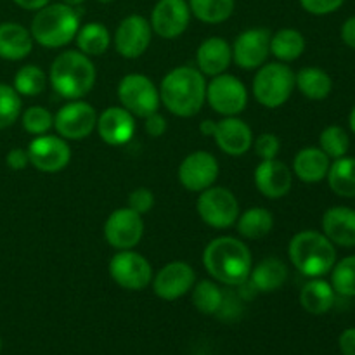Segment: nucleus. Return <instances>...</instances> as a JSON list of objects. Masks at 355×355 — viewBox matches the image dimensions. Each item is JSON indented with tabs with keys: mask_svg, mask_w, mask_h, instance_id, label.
I'll use <instances>...</instances> for the list:
<instances>
[{
	"mask_svg": "<svg viewBox=\"0 0 355 355\" xmlns=\"http://www.w3.org/2000/svg\"><path fill=\"white\" fill-rule=\"evenodd\" d=\"M203 266L217 283L224 286H243L250 279L253 257L241 239L218 236L205 246Z\"/></svg>",
	"mask_w": 355,
	"mask_h": 355,
	"instance_id": "f257e3e1",
	"label": "nucleus"
},
{
	"mask_svg": "<svg viewBox=\"0 0 355 355\" xmlns=\"http://www.w3.org/2000/svg\"><path fill=\"white\" fill-rule=\"evenodd\" d=\"M159 99L173 116H196L207 103L205 75L193 66H177L170 69L159 85Z\"/></svg>",
	"mask_w": 355,
	"mask_h": 355,
	"instance_id": "f03ea898",
	"label": "nucleus"
},
{
	"mask_svg": "<svg viewBox=\"0 0 355 355\" xmlns=\"http://www.w3.org/2000/svg\"><path fill=\"white\" fill-rule=\"evenodd\" d=\"M97 69L92 59L80 51H66L55 55L49 69V82L55 94L69 101L83 99L92 92Z\"/></svg>",
	"mask_w": 355,
	"mask_h": 355,
	"instance_id": "7ed1b4c3",
	"label": "nucleus"
},
{
	"mask_svg": "<svg viewBox=\"0 0 355 355\" xmlns=\"http://www.w3.org/2000/svg\"><path fill=\"white\" fill-rule=\"evenodd\" d=\"M80 30V14L64 2L47 3L31 19L30 33L33 42L45 49H62L75 40Z\"/></svg>",
	"mask_w": 355,
	"mask_h": 355,
	"instance_id": "20e7f679",
	"label": "nucleus"
},
{
	"mask_svg": "<svg viewBox=\"0 0 355 355\" xmlns=\"http://www.w3.org/2000/svg\"><path fill=\"white\" fill-rule=\"evenodd\" d=\"M288 257L298 272L312 279L331 272L336 263V248L322 232L307 229L291 238Z\"/></svg>",
	"mask_w": 355,
	"mask_h": 355,
	"instance_id": "39448f33",
	"label": "nucleus"
},
{
	"mask_svg": "<svg viewBox=\"0 0 355 355\" xmlns=\"http://www.w3.org/2000/svg\"><path fill=\"white\" fill-rule=\"evenodd\" d=\"M295 89V71L279 61L260 66L252 83L253 97L267 110H277L286 104Z\"/></svg>",
	"mask_w": 355,
	"mask_h": 355,
	"instance_id": "423d86ee",
	"label": "nucleus"
},
{
	"mask_svg": "<svg viewBox=\"0 0 355 355\" xmlns=\"http://www.w3.org/2000/svg\"><path fill=\"white\" fill-rule=\"evenodd\" d=\"M118 99L121 106L130 111L135 118L144 120L149 114L156 113L162 106L159 89L149 76L142 73H128L118 83Z\"/></svg>",
	"mask_w": 355,
	"mask_h": 355,
	"instance_id": "0eeeda50",
	"label": "nucleus"
},
{
	"mask_svg": "<svg viewBox=\"0 0 355 355\" xmlns=\"http://www.w3.org/2000/svg\"><path fill=\"white\" fill-rule=\"evenodd\" d=\"M198 215L214 229H229L239 217V201L232 191L222 186H211L201 191L196 203Z\"/></svg>",
	"mask_w": 355,
	"mask_h": 355,
	"instance_id": "6e6552de",
	"label": "nucleus"
},
{
	"mask_svg": "<svg viewBox=\"0 0 355 355\" xmlns=\"http://www.w3.org/2000/svg\"><path fill=\"white\" fill-rule=\"evenodd\" d=\"M248 89L238 76L222 73L207 82V103L222 118L241 114L248 106Z\"/></svg>",
	"mask_w": 355,
	"mask_h": 355,
	"instance_id": "1a4fd4ad",
	"label": "nucleus"
},
{
	"mask_svg": "<svg viewBox=\"0 0 355 355\" xmlns=\"http://www.w3.org/2000/svg\"><path fill=\"white\" fill-rule=\"evenodd\" d=\"M110 276L120 288L128 291H142L151 284L153 267L149 260L134 250H120L110 260Z\"/></svg>",
	"mask_w": 355,
	"mask_h": 355,
	"instance_id": "9d476101",
	"label": "nucleus"
},
{
	"mask_svg": "<svg viewBox=\"0 0 355 355\" xmlns=\"http://www.w3.org/2000/svg\"><path fill=\"white\" fill-rule=\"evenodd\" d=\"M97 111L83 99L69 101L54 114V130L66 141H83L97 127Z\"/></svg>",
	"mask_w": 355,
	"mask_h": 355,
	"instance_id": "9b49d317",
	"label": "nucleus"
},
{
	"mask_svg": "<svg viewBox=\"0 0 355 355\" xmlns=\"http://www.w3.org/2000/svg\"><path fill=\"white\" fill-rule=\"evenodd\" d=\"M26 151L30 165L44 173L61 172L71 162V148L61 135H37Z\"/></svg>",
	"mask_w": 355,
	"mask_h": 355,
	"instance_id": "f8f14e48",
	"label": "nucleus"
},
{
	"mask_svg": "<svg viewBox=\"0 0 355 355\" xmlns=\"http://www.w3.org/2000/svg\"><path fill=\"white\" fill-rule=\"evenodd\" d=\"M153 40V28L149 19L141 14L123 17L114 31L113 44L118 54L125 59H137L149 49Z\"/></svg>",
	"mask_w": 355,
	"mask_h": 355,
	"instance_id": "ddd939ff",
	"label": "nucleus"
},
{
	"mask_svg": "<svg viewBox=\"0 0 355 355\" xmlns=\"http://www.w3.org/2000/svg\"><path fill=\"white\" fill-rule=\"evenodd\" d=\"M144 236L142 215L132 208H118L104 224V238L114 250H134Z\"/></svg>",
	"mask_w": 355,
	"mask_h": 355,
	"instance_id": "4468645a",
	"label": "nucleus"
},
{
	"mask_svg": "<svg viewBox=\"0 0 355 355\" xmlns=\"http://www.w3.org/2000/svg\"><path fill=\"white\" fill-rule=\"evenodd\" d=\"M270 33L267 28H250L239 33L232 44V61L246 71L266 64L270 54Z\"/></svg>",
	"mask_w": 355,
	"mask_h": 355,
	"instance_id": "2eb2a0df",
	"label": "nucleus"
},
{
	"mask_svg": "<svg viewBox=\"0 0 355 355\" xmlns=\"http://www.w3.org/2000/svg\"><path fill=\"white\" fill-rule=\"evenodd\" d=\"M220 166L217 158L208 151H194L187 155L179 165V182L184 189L191 193H201L208 187L215 186L218 179Z\"/></svg>",
	"mask_w": 355,
	"mask_h": 355,
	"instance_id": "dca6fc26",
	"label": "nucleus"
},
{
	"mask_svg": "<svg viewBox=\"0 0 355 355\" xmlns=\"http://www.w3.org/2000/svg\"><path fill=\"white\" fill-rule=\"evenodd\" d=\"M196 283V272L184 260L166 263L153 276V291L165 302H173L189 293Z\"/></svg>",
	"mask_w": 355,
	"mask_h": 355,
	"instance_id": "f3484780",
	"label": "nucleus"
},
{
	"mask_svg": "<svg viewBox=\"0 0 355 355\" xmlns=\"http://www.w3.org/2000/svg\"><path fill=\"white\" fill-rule=\"evenodd\" d=\"M153 33L165 40L179 38L191 23V9L187 0H158L151 12Z\"/></svg>",
	"mask_w": 355,
	"mask_h": 355,
	"instance_id": "a211bd4d",
	"label": "nucleus"
},
{
	"mask_svg": "<svg viewBox=\"0 0 355 355\" xmlns=\"http://www.w3.org/2000/svg\"><path fill=\"white\" fill-rule=\"evenodd\" d=\"M97 134L107 146H125L134 139L137 123L135 116L123 106H111L97 116Z\"/></svg>",
	"mask_w": 355,
	"mask_h": 355,
	"instance_id": "6ab92c4d",
	"label": "nucleus"
},
{
	"mask_svg": "<svg viewBox=\"0 0 355 355\" xmlns=\"http://www.w3.org/2000/svg\"><path fill=\"white\" fill-rule=\"evenodd\" d=\"M253 180L262 196L269 198V200H279L291 191L293 172L281 159H262L255 168Z\"/></svg>",
	"mask_w": 355,
	"mask_h": 355,
	"instance_id": "aec40b11",
	"label": "nucleus"
},
{
	"mask_svg": "<svg viewBox=\"0 0 355 355\" xmlns=\"http://www.w3.org/2000/svg\"><path fill=\"white\" fill-rule=\"evenodd\" d=\"M253 130L245 120L238 116H224L217 121L214 141L224 155L243 156L252 149Z\"/></svg>",
	"mask_w": 355,
	"mask_h": 355,
	"instance_id": "412c9836",
	"label": "nucleus"
},
{
	"mask_svg": "<svg viewBox=\"0 0 355 355\" xmlns=\"http://www.w3.org/2000/svg\"><path fill=\"white\" fill-rule=\"evenodd\" d=\"M232 62V45L222 37H210L196 51V66L205 76L222 75Z\"/></svg>",
	"mask_w": 355,
	"mask_h": 355,
	"instance_id": "4be33fe9",
	"label": "nucleus"
},
{
	"mask_svg": "<svg viewBox=\"0 0 355 355\" xmlns=\"http://www.w3.org/2000/svg\"><path fill=\"white\" fill-rule=\"evenodd\" d=\"M322 234L335 246H355V210L349 207L328 208L322 215Z\"/></svg>",
	"mask_w": 355,
	"mask_h": 355,
	"instance_id": "5701e85b",
	"label": "nucleus"
},
{
	"mask_svg": "<svg viewBox=\"0 0 355 355\" xmlns=\"http://www.w3.org/2000/svg\"><path fill=\"white\" fill-rule=\"evenodd\" d=\"M331 158L322 151L321 148H309L300 149L293 158V175L305 184H318L326 179L328 175Z\"/></svg>",
	"mask_w": 355,
	"mask_h": 355,
	"instance_id": "b1692460",
	"label": "nucleus"
},
{
	"mask_svg": "<svg viewBox=\"0 0 355 355\" xmlns=\"http://www.w3.org/2000/svg\"><path fill=\"white\" fill-rule=\"evenodd\" d=\"M30 30L19 23L0 24V58L6 61H23L33 51Z\"/></svg>",
	"mask_w": 355,
	"mask_h": 355,
	"instance_id": "393cba45",
	"label": "nucleus"
},
{
	"mask_svg": "<svg viewBox=\"0 0 355 355\" xmlns=\"http://www.w3.org/2000/svg\"><path fill=\"white\" fill-rule=\"evenodd\" d=\"M288 267L277 257H267L262 262L252 267L248 283L252 288L262 293H272V291L281 290L288 281Z\"/></svg>",
	"mask_w": 355,
	"mask_h": 355,
	"instance_id": "a878e982",
	"label": "nucleus"
},
{
	"mask_svg": "<svg viewBox=\"0 0 355 355\" xmlns=\"http://www.w3.org/2000/svg\"><path fill=\"white\" fill-rule=\"evenodd\" d=\"M336 293L331 283L322 277H312L309 283L304 284L300 291V305L305 312L312 315H322L329 312L335 305Z\"/></svg>",
	"mask_w": 355,
	"mask_h": 355,
	"instance_id": "bb28decb",
	"label": "nucleus"
},
{
	"mask_svg": "<svg viewBox=\"0 0 355 355\" xmlns=\"http://www.w3.org/2000/svg\"><path fill=\"white\" fill-rule=\"evenodd\" d=\"M295 87L307 99L322 101L331 94L333 80L324 69L318 68V66H307L295 73Z\"/></svg>",
	"mask_w": 355,
	"mask_h": 355,
	"instance_id": "cd10ccee",
	"label": "nucleus"
},
{
	"mask_svg": "<svg viewBox=\"0 0 355 355\" xmlns=\"http://www.w3.org/2000/svg\"><path fill=\"white\" fill-rule=\"evenodd\" d=\"M236 225H238V232L241 234V238L255 241V239H262L270 234L274 227V215L272 211L263 207H252L239 214Z\"/></svg>",
	"mask_w": 355,
	"mask_h": 355,
	"instance_id": "c85d7f7f",
	"label": "nucleus"
},
{
	"mask_svg": "<svg viewBox=\"0 0 355 355\" xmlns=\"http://www.w3.org/2000/svg\"><path fill=\"white\" fill-rule=\"evenodd\" d=\"M305 52V37L295 28H281L270 37V54L279 62L297 61Z\"/></svg>",
	"mask_w": 355,
	"mask_h": 355,
	"instance_id": "c756f323",
	"label": "nucleus"
},
{
	"mask_svg": "<svg viewBox=\"0 0 355 355\" xmlns=\"http://www.w3.org/2000/svg\"><path fill=\"white\" fill-rule=\"evenodd\" d=\"M75 42L78 45L80 52H83L89 58H97V55H103L104 52H107L111 42H113V37H111L110 30L103 23L94 21V23H87L80 26Z\"/></svg>",
	"mask_w": 355,
	"mask_h": 355,
	"instance_id": "7c9ffc66",
	"label": "nucleus"
},
{
	"mask_svg": "<svg viewBox=\"0 0 355 355\" xmlns=\"http://www.w3.org/2000/svg\"><path fill=\"white\" fill-rule=\"evenodd\" d=\"M329 189L340 198H355V158L342 156L329 165Z\"/></svg>",
	"mask_w": 355,
	"mask_h": 355,
	"instance_id": "2f4dec72",
	"label": "nucleus"
},
{
	"mask_svg": "<svg viewBox=\"0 0 355 355\" xmlns=\"http://www.w3.org/2000/svg\"><path fill=\"white\" fill-rule=\"evenodd\" d=\"M191 300L198 312L205 315H215L224 307L225 295L214 279H205L200 283H194L191 290Z\"/></svg>",
	"mask_w": 355,
	"mask_h": 355,
	"instance_id": "473e14b6",
	"label": "nucleus"
},
{
	"mask_svg": "<svg viewBox=\"0 0 355 355\" xmlns=\"http://www.w3.org/2000/svg\"><path fill=\"white\" fill-rule=\"evenodd\" d=\"M191 16L205 24L225 23L234 12V0H189Z\"/></svg>",
	"mask_w": 355,
	"mask_h": 355,
	"instance_id": "72a5a7b5",
	"label": "nucleus"
},
{
	"mask_svg": "<svg viewBox=\"0 0 355 355\" xmlns=\"http://www.w3.org/2000/svg\"><path fill=\"white\" fill-rule=\"evenodd\" d=\"M49 76L42 68L35 64H24L14 75V90L21 97H35L42 94L47 87Z\"/></svg>",
	"mask_w": 355,
	"mask_h": 355,
	"instance_id": "f704fd0d",
	"label": "nucleus"
},
{
	"mask_svg": "<svg viewBox=\"0 0 355 355\" xmlns=\"http://www.w3.org/2000/svg\"><path fill=\"white\" fill-rule=\"evenodd\" d=\"M331 286L340 297H355V255L345 257L333 266Z\"/></svg>",
	"mask_w": 355,
	"mask_h": 355,
	"instance_id": "c9c22d12",
	"label": "nucleus"
},
{
	"mask_svg": "<svg viewBox=\"0 0 355 355\" xmlns=\"http://www.w3.org/2000/svg\"><path fill=\"white\" fill-rule=\"evenodd\" d=\"M319 148L333 159L347 156L350 148L349 132L340 125H329L319 135Z\"/></svg>",
	"mask_w": 355,
	"mask_h": 355,
	"instance_id": "e433bc0d",
	"label": "nucleus"
},
{
	"mask_svg": "<svg viewBox=\"0 0 355 355\" xmlns=\"http://www.w3.org/2000/svg\"><path fill=\"white\" fill-rule=\"evenodd\" d=\"M21 96L14 90L12 85L0 83V130L12 127L21 116Z\"/></svg>",
	"mask_w": 355,
	"mask_h": 355,
	"instance_id": "4c0bfd02",
	"label": "nucleus"
},
{
	"mask_svg": "<svg viewBox=\"0 0 355 355\" xmlns=\"http://www.w3.org/2000/svg\"><path fill=\"white\" fill-rule=\"evenodd\" d=\"M23 128L31 135H44L54 128V114L44 106H30L21 113Z\"/></svg>",
	"mask_w": 355,
	"mask_h": 355,
	"instance_id": "58836bf2",
	"label": "nucleus"
},
{
	"mask_svg": "<svg viewBox=\"0 0 355 355\" xmlns=\"http://www.w3.org/2000/svg\"><path fill=\"white\" fill-rule=\"evenodd\" d=\"M252 148L255 149V155L260 159H274L277 158V155L281 151V139L276 134L266 132V134L253 139Z\"/></svg>",
	"mask_w": 355,
	"mask_h": 355,
	"instance_id": "ea45409f",
	"label": "nucleus"
},
{
	"mask_svg": "<svg viewBox=\"0 0 355 355\" xmlns=\"http://www.w3.org/2000/svg\"><path fill=\"white\" fill-rule=\"evenodd\" d=\"M155 194L148 187H137L128 194V208L137 211L139 215L149 214L155 207Z\"/></svg>",
	"mask_w": 355,
	"mask_h": 355,
	"instance_id": "a19ab883",
	"label": "nucleus"
},
{
	"mask_svg": "<svg viewBox=\"0 0 355 355\" xmlns=\"http://www.w3.org/2000/svg\"><path fill=\"white\" fill-rule=\"evenodd\" d=\"M345 3V0H300L304 10L314 16H328L338 10Z\"/></svg>",
	"mask_w": 355,
	"mask_h": 355,
	"instance_id": "79ce46f5",
	"label": "nucleus"
},
{
	"mask_svg": "<svg viewBox=\"0 0 355 355\" xmlns=\"http://www.w3.org/2000/svg\"><path fill=\"white\" fill-rule=\"evenodd\" d=\"M144 130L146 134L151 135V137H162L166 132V120L163 114H159V111L149 114L144 118Z\"/></svg>",
	"mask_w": 355,
	"mask_h": 355,
	"instance_id": "37998d69",
	"label": "nucleus"
},
{
	"mask_svg": "<svg viewBox=\"0 0 355 355\" xmlns=\"http://www.w3.org/2000/svg\"><path fill=\"white\" fill-rule=\"evenodd\" d=\"M6 163L10 170H24L28 165H30V158H28V151L23 148H14L7 153Z\"/></svg>",
	"mask_w": 355,
	"mask_h": 355,
	"instance_id": "c03bdc74",
	"label": "nucleus"
},
{
	"mask_svg": "<svg viewBox=\"0 0 355 355\" xmlns=\"http://www.w3.org/2000/svg\"><path fill=\"white\" fill-rule=\"evenodd\" d=\"M340 350L343 355H355V328H349L340 335Z\"/></svg>",
	"mask_w": 355,
	"mask_h": 355,
	"instance_id": "a18cd8bd",
	"label": "nucleus"
},
{
	"mask_svg": "<svg viewBox=\"0 0 355 355\" xmlns=\"http://www.w3.org/2000/svg\"><path fill=\"white\" fill-rule=\"evenodd\" d=\"M342 40L343 44L349 45L350 49H355V16L349 17L342 26Z\"/></svg>",
	"mask_w": 355,
	"mask_h": 355,
	"instance_id": "49530a36",
	"label": "nucleus"
},
{
	"mask_svg": "<svg viewBox=\"0 0 355 355\" xmlns=\"http://www.w3.org/2000/svg\"><path fill=\"white\" fill-rule=\"evenodd\" d=\"M17 7L24 10H35L37 12L38 9L45 7L47 3H51V0H12Z\"/></svg>",
	"mask_w": 355,
	"mask_h": 355,
	"instance_id": "de8ad7c7",
	"label": "nucleus"
},
{
	"mask_svg": "<svg viewBox=\"0 0 355 355\" xmlns=\"http://www.w3.org/2000/svg\"><path fill=\"white\" fill-rule=\"evenodd\" d=\"M215 128H217V121L214 120H203L200 123V132L203 137H214Z\"/></svg>",
	"mask_w": 355,
	"mask_h": 355,
	"instance_id": "09e8293b",
	"label": "nucleus"
},
{
	"mask_svg": "<svg viewBox=\"0 0 355 355\" xmlns=\"http://www.w3.org/2000/svg\"><path fill=\"white\" fill-rule=\"evenodd\" d=\"M349 125H350V130L355 134V106L352 107V111H350V116H349Z\"/></svg>",
	"mask_w": 355,
	"mask_h": 355,
	"instance_id": "8fccbe9b",
	"label": "nucleus"
},
{
	"mask_svg": "<svg viewBox=\"0 0 355 355\" xmlns=\"http://www.w3.org/2000/svg\"><path fill=\"white\" fill-rule=\"evenodd\" d=\"M62 2L68 3V6H71V7H76V6H80V3L85 2V0H62Z\"/></svg>",
	"mask_w": 355,
	"mask_h": 355,
	"instance_id": "3c124183",
	"label": "nucleus"
},
{
	"mask_svg": "<svg viewBox=\"0 0 355 355\" xmlns=\"http://www.w3.org/2000/svg\"><path fill=\"white\" fill-rule=\"evenodd\" d=\"M97 2H101V3H111V2H114V0H97Z\"/></svg>",
	"mask_w": 355,
	"mask_h": 355,
	"instance_id": "603ef678",
	"label": "nucleus"
},
{
	"mask_svg": "<svg viewBox=\"0 0 355 355\" xmlns=\"http://www.w3.org/2000/svg\"><path fill=\"white\" fill-rule=\"evenodd\" d=\"M0 349H2V340H0Z\"/></svg>",
	"mask_w": 355,
	"mask_h": 355,
	"instance_id": "864d4df0",
	"label": "nucleus"
}]
</instances>
